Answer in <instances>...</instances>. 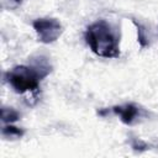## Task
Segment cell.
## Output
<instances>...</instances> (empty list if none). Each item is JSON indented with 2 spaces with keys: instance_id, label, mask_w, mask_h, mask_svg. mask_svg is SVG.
<instances>
[{
  "instance_id": "cell-3",
  "label": "cell",
  "mask_w": 158,
  "mask_h": 158,
  "mask_svg": "<svg viewBox=\"0 0 158 158\" xmlns=\"http://www.w3.org/2000/svg\"><path fill=\"white\" fill-rule=\"evenodd\" d=\"M33 28L42 43H52L59 38L63 32L60 22L56 19H37L33 21Z\"/></svg>"
},
{
  "instance_id": "cell-9",
  "label": "cell",
  "mask_w": 158,
  "mask_h": 158,
  "mask_svg": "<svg viewBox=\"0 0 158 158\" xmlns=\"http://www.w3.org/2000/svg\"><path fill=\"white\" fill-rule=\"evenodd\" d=\"M22 0H1V6L4 9H16L20 6Z\"/></svg>"
},
{
  "instance_id": "cell-6",
  "label": "cell",
  "mask_w": 158,
  "mask_h": 158,
  "mask_svg": "<svg viewBox=\"0 0 158 158\" xmlns=\"http://www.w3.org/2000/svg\"><path fill=\"white\" fill-rule=\"evenodd\" d=\"M1 120L4 123H11L19 120V112L11 107H2L1 109Z\"/></svg>"
},
{
  "instance_id": "cell-5",
  "label": "cell",
  "mask_w": 158,
  "mask_h": 158,
  "mask_svg": "<svg viewBox=\"0 0 158 158\" xmlns=\"http://www.w3.org/2000/svg\"><path fill=\"white\" fill-rule=\"evenodd\" d=\"M32 67H35L37 70H38V73L41 74V77L42 78H44V77H47L49 73H51V64L48 63V60H47V58H44V57H42V56H38V57H36L35 59H32V64H31Z\"/></svg>"
},
{
  "instance_id": "cell-4",
  "label": "cell",
  "mask_w": 158,
  "mask_h": 158,
  "mask_svg": "<svg viewBox=\"0 0 158 158\" xmlns=\"http://www.w3.org/2000/svg\"><path fill=\"white\" fill-rule=\"evenodd\" d=\"M112 111L120 116L121 121L126 125H131L133 123V121L137 118L138 116V107L133 104H125V105H118V106H114Z\"/></svg>"
},
{
  "instance_id": "cell-7",
  "label": "cell",
  "mask_w": 158,
  "mask_h": 158,
  "mask_svg": "<svg viewBox=\"0 0 158 158\" xmlns=\"http://www.w3.org/2000/svg\"><path fill=\"white\" fill-rule=\"evenodd\" d=\"M1 133H2V136L7 137V138H20L23 136V131L21 128L11 126V125L4 126L1 130Z\"/></svg>"
},
{
  "instance_id": "cell-2",
  "label": "cell",
  "mask_w": 158,
  "mask_h": 158,
  "mask_svg": "<svg viewBox=\"0 0 158 158\" xmlns=\"http://www.w3.org/2000/svg\"><path fill=\"white\" fill-rule=\"evenodd\" d=\"M6 79L16 93L22 94L38 89L43 78L32 65H16L6 73Z\"/></svg>"
},
{
  "instance_id": "cell-1",
  "label": "cell",
  "mask_w": 158,
  "mask_h": 158,
  "mask_svg": "<svg viewBox=\"0 0 158 158\" xmlns=\"http://www.w3.org/2000/svg\"><path fill=\"white\" fill-rule=\"evenodd\" d=\"M85 40L91 51L99 57L116 58L120 56L118 40L105 20H98L88 26Z\"/></svg>"
},
{
  "instance_id": "cell-8",
  "label": "cell",
  "mask_w": 158,
  "mask_h": 158,
  "mask_svg": "<svg viewBox=\"0 0 158 158\" xmlns=\"http://www.w3.org/2000/svg\"><path fill=\"white\" fill-rule=\"evenodd\" d=\"M133 23H135L136 27H137V37H138V42H139L141 47H146L147 43H148V40H147V36H146V30H144V27H143L141 23H137L136 21H133Z\"/></svg>"
}]
</instances>
